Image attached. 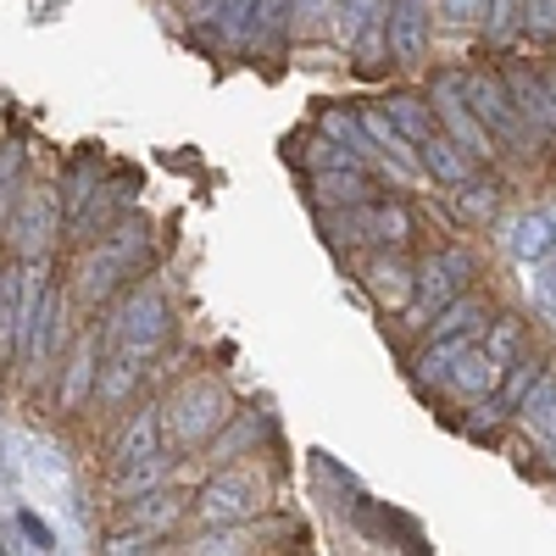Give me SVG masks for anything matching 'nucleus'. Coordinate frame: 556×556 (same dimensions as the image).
I'll use <instances>...</instances> for the list:
<instances>
[{
	"mask_svg": "<svg viewBox=\"0 0 556 556\" xmlns=\"http://www.w3.org/2000/svg\"><path fill=\"white\" fill-rule=\"evenodd\" d=\"M473 251H462V245H451V251H440V256H429L424 267H417V312H412V329H424V317L434 312H445L456 295H468V278H473Z\"/></svg>",
	"mask_w": 556,
	"mask_h": 556,
	"instance_id": "1",
	"label": "nucleus"
},
{
	"mask_svg": "<svg viewBox=\"0 0 556 556\" xmlns=\"http://www.w3.org/2000/svg\"><path fill=\"white\" fill-rule=\"evenodd\" d=\"M228 417V395H223V384L217 379H190L178 395H173V406H167V429L184 440V445H201V440H212V429Z\"/></svg>",
	"mask_w": 556,
	"mask_h": 556,
	"instance_id": "2",
	"label": "nucleus"
},
{
	"mask_svg": "<svg viewBox=\"0 0 556 556\" xmlns=\"http://www.w3.org/2000/svg\"><path fill=\"white\" fill-rule=\"evenodd\" d=\"M262 501H267V484L251 468H228L201 490V518L206 523H240V518L262 513Z\"/></svg>",
	"mask_w": 556,
	"mask_h": 556,
	"instance_id": "3",
	"label": "nucleus"
},
{
	"mask_svg": "<svg viewBox=\"0 0 556 556\" xmlns=\"http://www.w3.org/2000/svg\"><path fill=\"white\" fill-rule=\"evenodd\" d=\"M462 96H468V106L479 112L484 128H495L501 139H513V146H529V128L513 106V89H506V78L495 73H462ZM534 151V146H529Z\"/></svg>",
	"mask_w": 556,
	"mask_h": 556,
	"instance_id": "4",
	"label": "nucleus"
},
{
	"mask_svg": "<svg viewBox=\"0 0 556 556\" xmlns=\"http://www.w3.org/2000/svg\"><path fill=\"white\" fill-rule=\"evenodd\" d=\"M429 101H434V112L445 117V128H451V139L468 156H495V146H490V128L479 123V112L468 106V96H462V73H440L434 78V89H429Z\"/></svg>",
	"mask_w": 556,
	"mask_h": 556,
	"instance_id": "5",
	"label": "nucleus"
},
{
	"mask_svg": "<svg viewBox=\"0 0 556 556\" xmlns=\"http://www.w3.org/2000/svg\"><path fill=\"white\" fill-rule=\"evenodd\" d=\"M156 473H162V424H156V412H139L128 424V434L117 440V479L128 490H139Z\"/></svg>",
	"mask_w": 556,
	"mask_h": 556,
	"instance_id": "6",
	"label": "nucleus"
},
{
	"mask_svg": "<svg viewBox=\"0 0 556 556\" xmlns=\"http://www.w3.org/2000/svg\"><path fill=\"white\" fill-rule=\"evenodd\" d=\"M162 340H167V306L156 295H139L123 312V323H117V356H139V362H146Z\"/></svg>",
	"mask_w": 556,
	"mask_h": 556,
	"instance_id": "7",
	"label": "nucleus"
},
{
	"mask_svg": "<svg viewBox=\"0 0 556 556\" xmlns=\"http://www.w3.org/2000/svg\"><path fill=\"white\" fill-rule=\"evenodd\" d=\"M334 228H345L340 240H395L401 245L412 235V217L401 206H374V201H367V206H345Z\"/></svg>",
	"mask_w": 556,
	"mask_h": 556,
	"instance_id": "8",
	"label": "nucleus"
},
{
	"mask_svg": "<svg viewBox=\"0 0 556 556\" xmlns=\"http://www.w3.org/2000/svg\"><path fill=\"white\" fill-rule=\"evenodd\" d=\"M362 278H367V295H374L384 312H406L417 301V273L406 262H395V256H374Z\"/></svg>",
	"mask_w": 556,
	"mask_h": 556,
	"instance_id": "9",
	"label": "nucleus"
},
{
	"mask_svg": "<svg viewBox=\"0 0 556 556\" xmlns=\"http://www.w3.org/2000/svg\"><path fill=\"white\" fill-rule=\"evenodd\" d=\"M390 51L395 62H417L429 51V0H390Z\"/></svg>",
	"mask_w": 556,
	"mask_h": 556,
	"instance_id": "10",
	"label": "nucleus"
},
{
	"mask_svg": "<svg viewBox=\"0 0 556 556\" xmlns=\"http://www.w3.org/2000/svg\"><path fill=\"white\" fill-rule=\"evenodd\" d=\"M445 384H451L462 401H484V395L501 390V362H495L484 345H468V351L456 356V367L445 374Z\"/></svg>",
	"mask_w": 556,
	"mask_h": 556,
	"instance_id": "11",
	"label": "nucleus"
},
{
	"mask_svg": "<svg viewBox=\"0 0 556 556\" xmlns=\"http://www.w3.org/2000/svg\"><path fill=\"white\" fill-rule=\"evenodd\" d=\"M417 162H424V173H434L440 184H473V156L445 134H429L424 146H417Z\"/></svg>",
	"mask_w": 556,
	"mask_h": 556,
	"instance_id": "12",
	"label": "nucleus"
},
{
	"mask_svg": "<svg viewBox=\"0 0 556 556\" xmlns=\"http://www.w3.org/2000/svg\"><path fill=\"white\" fill-rule=\"evenodd\" d=\"M51 228H56V195L39 190V184H28L23 217H17V245L23 251H45V245H51Z\"/></svg>",
	"mask_w": 556,
	"mask_h": 556,
	"instance_id": "13",
	"label": "nucleus"
},
{
	"mask_svg": "<svg viewBox=\"0 0 556 556\" xmlns=\"http://www.w3.org/2000/svg\"><path fill=\"white\" fill-rule=\"evenodd\" d=\"M506 89H513V106H518V117H523V128H529V146H540V139L551 134V123H545V89H540V73L513 67V73H506Z\"/></svg>",
	"mask_w": 556,
	"mask_h": 556,
	"instance_id": "14",
	"label": "nucleus"
},
{
	"mask_svg": "<svg viewBox=\"0 0 556 556\" xmlns=\"http://www.w3.org/2000/svg\"><path fill=\"white\" fill-rule=\"evenodd\" d=\"M506 251H513L518 262H545L556 251V235H551V217L545 212H523L506 223Z\"/></svg>",
	"mask_w": 556,
	"mask_h": 556,
	"instance_id": "15",
	"label": "nucleus"
},
{
	"mask_svg": "<svg viewBox=\"0 0 556 556\" xmlns=\"http://www.w3.org/2000/svg\"><path fill=\"white\" fill-rule=\"evenodd\" d=\"M17 451V468L34 479V490H62L67 484V462L56 456V445H45V440H12Z\"/></svg>",
	"mask_w": 556,
	"mask_h": 556,
	"instance_id": "16",
	"label": "nucleus"
},
{
	"mask_svg": "<svg viewBox=\"0 0 556 556\" xmlns=\"http://www.w3.org/2000/svg\"><path fill=\"white\" fill-rule=\"evenodd\" d=\"M312 190H317L323 206H367V201H374V184L362 178V167H329V173H317Z\"/></svg>",
	"mask_w": 556,
	"mask_h": 556,
	"instance_id": "17",
	"label": "nucleus"
},
{
	"mask_svg": "<svg viewBox=\"0 0 556 556\" xmlns=\"http://www.w3.org/2000/svg\"><path fill=\"white\" fill-rule=\"evenodd\" d=\"M523 429L556 456V379L545 374L540 384H534V395L523 401Z\"/></svg>",
	"mask_w": 556,
	"mask_h": 556,
	"instance_id": "18",
	"label": "nucleus"
},
{
	"mask_svg": "<svg viewBox=\"0 0 556 556\" xmlns=\"http://www.w3.org/2000/svg\"><path fill=\"white\" fill-rule=\"evenodd\" d=\"M384 7H390V0H334V34L345 45H356L367 34V23L384 17Z\"/></svg>",
	"mask_w": 556,
	"mask_h": 556,
	"instance_id": "19",
	"label": "nucleus"
},
{
	"mask_svg": "<svg viewBox=\"0 0 556 556\" xmlns=\"http://www.w3.org/2000/svg\"><path fill=\"white\" fill-rule=\"evenodd\" d=\"M390 123L412 139V146H424V139L434 134V112L417 101V96H390Z\"/></svg>",
	"mask_w": 556,
	"mask_h": 556,
	"instance_id": "20",
	"label": "nucleus"
},
{
	"mask_svg": "<svg viewBox=\"0 0 556 556\" xmlns=\"http://www.w3.org/2000/svg\"><path fill=\"white\" fill-rule=\"evenodd\" d=\"M123 267V245H106V251H96V256H89L84 262V301H96V295H106L112 290V273Z\"/></svg>",
	"mask_w": 556,
	"mask_h": 556,
	"instance_id": "21",
	"label": "nucleus"
},
{
	"mask_svg": "<svg viewBox=\"0 0 556 556\" xmlns=\"http://www.w3.org/2000/svg\"><path fill=\"white\" fill-rule=\"evenodd\" d=\"M479 345H484V351L506 367V362H513V356L523 351V317H495V329H490Z\"/></svg>",
	"mask_w": 556,
	"mask_h": 556,
	"instance_id": "22",
	"label": "nucleus"
},
{
	"mask_svg": "<svg viewBox=\"0 0 556 556\" xmlns=\"http://www.w3.org/2000/svg\"><path fill=\"white\" fill-rule=\"evenodd\" d=\"M523 7H529V0H490V17H484L490 39H501V45L513 39V34L529 23V12H523Z\"/></svg>",
	"mask_w": 556,
	"mask_h": 556,
	"instance_id": "23",
	"label": "nucleus"
},
{
	"mask_svg": "<svg viewBox=\"0 0 556 556\" xmlns=\"http://www.w3.org/2000/svg\"><path fill=\"white\" fill-rule=\"evenodd\" d=\"M123 523H146V529L173 523V506H167L162 495H134V501H128V513H123Z\"/></svg>",
	"mask_w": 556,
	"mask_h": 556,
	"instance_id": "24",
	"label": "nucleus"
},
{
	"mask_svg": "<svg viewBox=\"0 0 556 556\" xmlns=\"http://www.w3.org/2000/svg\"><path fill=\"white\" fill-rule=\"evenodd\" d=\"M89 367H96V345H78L73 374H67V384H62V401H67V406H78V395L89 390Z\"/></svg>",
	"mask_w": 556,
	"mask_h": 556,
	"instance_id": "25",
	"label": "nucleus"
},
{
	"mask_svg": "<svg viewBox=\"0 0 556 556\" xmlns=\"http://www.w3.org/2000/svg\"><path fill=\"white\" fill-rule=\"evenodd\" d=\"M440 12H445V23H456V28H473V23L490 17V0H440Z\"/></svg>",
	"mask_w": 556,
	"mask_h": 556,
	"instance_id": "26",
	"label": "nucleus"
},
{
	"mask_svg": "<svg viewBox=\"0 0 556 556\" xmlns=\"http://www.w3.org/2000/svg\"><path fill=\"white\" fill-rule=\"evenodd\" d=\"M134 379H139V356H117L112 362V379H106V401H123L134 390Z\"/></svg>",
	"mask_w": 556,
	"mask_h": 556,
	"instance_id": "27",
	"label": "nucleus"
},
{
	"mask_svg": "<svg viewBox=\"0 0 556 556\" xmlns=\"http://www.w3.org/2000/svg\"><path fill=\"white\" fill-rule=\"evenodd\" d=\"M495 212V190L484 184H462V217H490Z\"/></svg>",
	"mask_w": 556,
	"mask_h": 556,
	"instance_id": "28",
	"label": "nucleus"
},
{
	"mask_svg": "<svg viewBox=\"0 0 556 556\" xmlns=\"http://www.w3.org/2000/svg\"><path fill=\"white\" fill-rule=\"evenodd\" d=\"M529 28L540 34V39H556V0H529Z\"/></svg>",
	"mask_w": 556,
	"mask_h": 556,
	"instance_id": "29",
	"label": "nucleus"
},
{
	"mask_svg": "<svg viewBox=\"0 0 556 556\" xmlns=\"http://www.w3.org/2000/svg\"><path fill=\"white\" fill-rule=\"evenodd\" d=\"M195 556H245V540L240 534H217V540H201Z\"/></svg>",
	"mask_w": 556,
	"mask_h": 556,
	"instance_id": "30",
	"label": "nucleus"
},
{
	"mask_svg": "<svg viewBox=\"0 0 556 556\" xmlns=\"http://www.w3.org/2000/svg\"><path fill=\"white\" fill-rule=\"evenodd\" d=\"M151 545H146V534H117L112 545H106V556H146Z\"/></svg>",
	"mask_w": 556,
	"mask_h": 556,
	"instance_id": "31",
	"label": "nucleus"
},
{
	"mask_svg": "<svg viewBox=\"0 0 556 556\" xmlns=\"http://www.w3.org/2000/svg\"><path fill=\"white\" fill-rule=\"evenodd\" d=\"M540 89H545V123H551V134H556V67L540 73Z\"/></svg>",
	"mask_w": 556,
	"mask_h": 556,
	"instance_id": "32",
	"label": "nucleus"
}]
</instances>
